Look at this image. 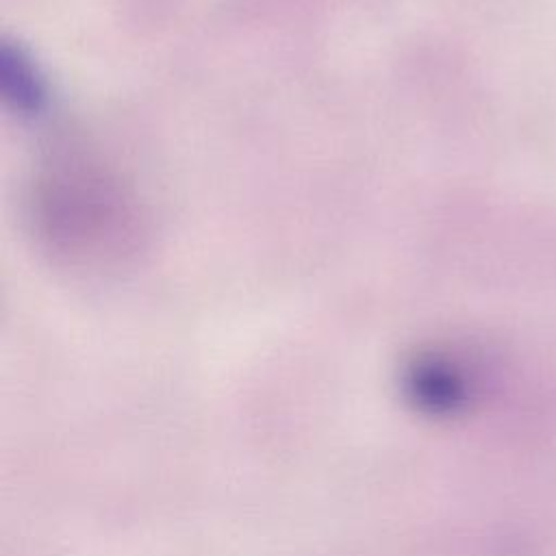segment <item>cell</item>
Returning <instances> with one entry per match:
<instances>
[]
</instances>
